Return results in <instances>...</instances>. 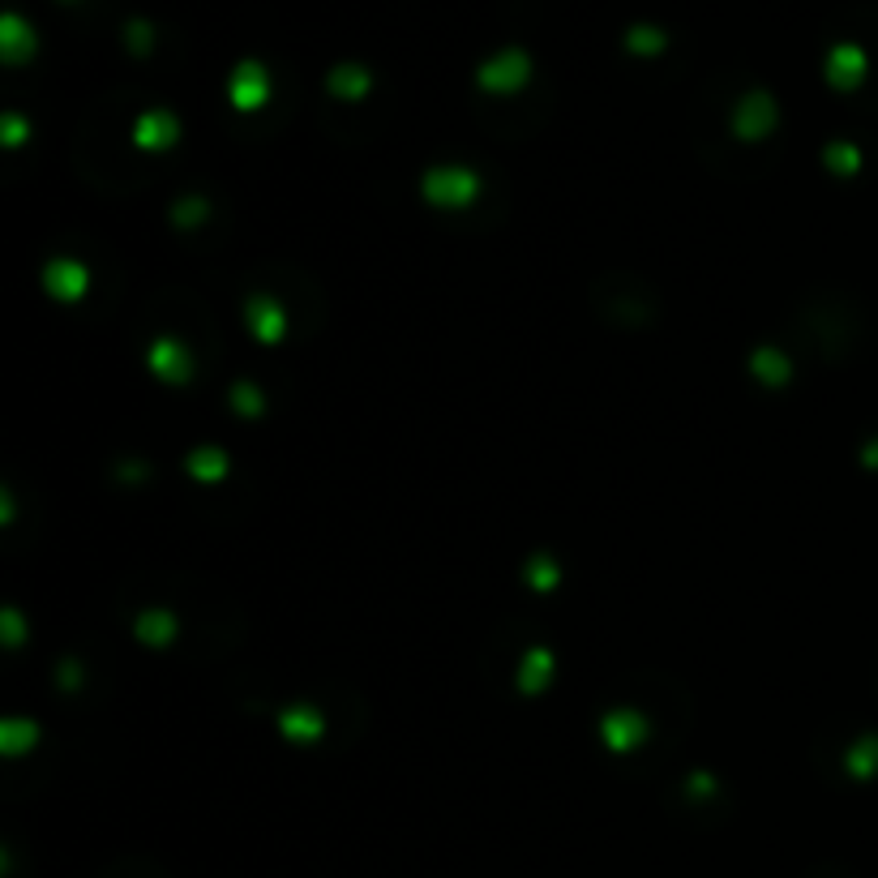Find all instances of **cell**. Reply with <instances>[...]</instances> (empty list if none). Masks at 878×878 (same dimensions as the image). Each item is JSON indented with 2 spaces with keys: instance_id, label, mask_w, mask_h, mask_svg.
Masks as SVG:
<instances>
[{
  "instance_id": "obj_1",
  "label": "cell",
  "mask_w": 878,
  "mask_h": 878,
  "mask_svg": "<svg viewBox=\"0 0 878 878\" xmlns=\"http://www.w3.org/2000/svg\"><path fill=\"white\" fill-rule=\"evenodd\" d=\"M489 86H518L523 78H527V56L523 52H502L493 65H484V73H480Z\"/></svg>"
},
{
  "instance_id": "obj_2",
  "label": "cell",
  "mask_w": 878,
  "mask_h": 878,
  "mask_svg": "<svg viewBox=\"0 0 878 878\" xmlns=\"http://www.w3.org/2000/svg\"><path fill=\"white\" fill-rule=\"evenodd\" d=\"M0 31H4V56H9V60H22V56L31 52V44H35V35H31V31H26V22H22V17H17V13H9V17H4V26H0Z\"/></svg>"
},
{
  "instance_id": "obj_3",
  "label": "cell",
  "mask_w": 878,
  "mask_h": 878,
  "mask_svg": "<svg viewBox=\"0 0 878 878\" xmlns=\"http://www.w3.org/2000/svg\"><path fill=\"white\" fill-rule=\"evenodd\" d=\"M853 73H862V56L853 52V48H835V56H831V78L844 86Z\"/></svg>"
},
{
  "instance_id": "obj_4",
  "label": "cell",
  "mask_w": 878,
  "mask_h": 878,
  "mask_svg": "<svg viewBox=\"0 0 878 878\" xmlns=\"http://www.w3.org/2000/svg\"><path fill=\"white\" fill-rule=\"evenodd\" d=\"M660 44H665V39H660V31H652V26H634V31H630V48H634V52H660Z\"/></svg>"
},
{
  "instance_id": "obj_5",
  "label": "cell",
  "mask_w": 878,
  "mask_h": 878,
  "mask_svg": "<svg viewBox=\"0 0 878 878\" xmlns=\"http://www.w3.org/2000/svg\"><path fill=\"white\" fill-rule=\"evenodd\" d=\"M129 39H133V48L142 52V48H147V39H151V31H147L142 22H133V26H129Z\"/></svg>"
}]
</instances>
